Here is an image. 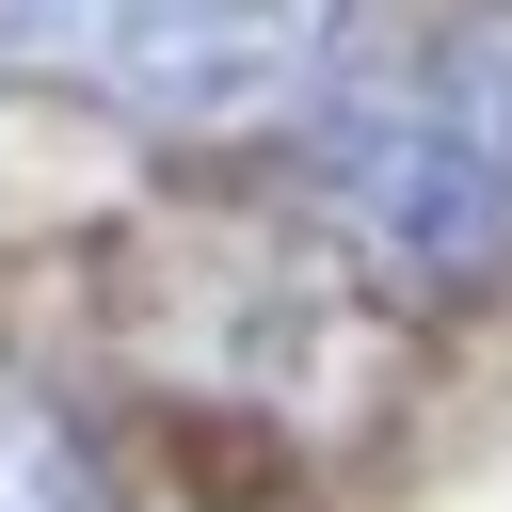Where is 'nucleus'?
Listing matches in <instances>:
<instances>
[{
    "instance_id": "f257e3e1",
    "label": "nucleus",
    "mask_w": 512,
    "mask_h": 512,
    "mask_svg": "<svg viewBox=\"0 0 512 512\" xmlns=\"http://www.w3.org/2000/svg\"><path fill=\"white\" fill-rule=\"evenodd\" d=\"M320 224L416 288V304H464L512 272V0H464L416 64L352 80L320 112Z\"/></svg>"
},
{
    "instance_id": "f03ea898",
    "label": "nucleus",
    "mask_w": 512,
    "mask_h": 512,
    "mask_svg": "<svg viewBox=\"0 0 512 512\" xmlns=\"http://www.w3.org/2000/svg\"><path fill=\"white\" fill-rule=\"evenodd\" d=\"M352 48V0H0V96L112 112L160 144L272 128Z\"/></svg>"
},
{
    "instance_id": "7ed1b4c3",
    "label": "nucleus",
    "mask_w": 512,
    "mask_h": 512,
    "mask_svg": "<svg viewBox=\"0 0 512 512\" xmlns=\"http://www.w3.org/2000/svg\"><path fill=\"white\" fill-rule=\"evenodd\" d=\"M0 512H112V464H96V432L32 384V368H0Z\"/></svg>"
}]
</instances>
